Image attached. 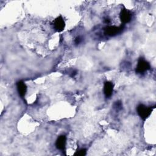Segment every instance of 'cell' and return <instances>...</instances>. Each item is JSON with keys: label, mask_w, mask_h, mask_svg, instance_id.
I'll return each mask as SVG.
<instances>
[{"label": "cell", "mask_w": 156, "mask_h": 156, "mask_svg": "<svg viewBox=\"0 0 156 156\" xmlns=\"http://www.w3.org/2000/svg\"><path fill=\"white\" fill-rule=\"evenodd\" d=\"M136 111L140 117L143 120H146L151 114L152 108L151 107H147L143 104H140L137 106Z\"/></svg>", "instance_id": "6da1fadb"}, {"label": "cell", "mask_w": 156, "mask_h": 156, "mask_svg": "<svg viewBox=\"0 0 156 156\" xmlns=\"http://www.w3.org/2000/svg\"><path fill=\"white\" fill-rule=\"evenodd\" d=\"M150 64L143 58H140L138 60L136 67V73L138 74H143L150 69Z\"/></svg>", "instance_id": "7a4b0ae2"}, {"label": "cell", "mask_w": 156, "mask_h": 156, "mask_svg": "<svg viewBox=\"0 0 156 156\" xmlns=\"http://www.w3.org/2000/svg\"><path fill=\"white\" fill-rule=\"evenodd\" d=\"M123 27L119 26H107L104 29V32L106 35L112 37L115 36L119 33H120L122 30Z\"/></svg>", "instance_id": "3957f363"}, {"label": "cell", "mask_w": 156, "mask_h": 156, "mask_svg": "<svg viewBox=\"0 0 156 156\" xmlns=\"http://www.w3.org/2000/svg\"><path fill=\"white\" fill-rule=\"evenodd\" d=\"M132 13L131 12L127 10L126 9H123L121 10L120 14H119V18L121 20V21L123 24L128 23L130 21L132 20Z\"/></svg>", "instance_id": "277c9868"}, {"label": "cell", "mask_w": 156, "mask_h": 156, "mask_svg": "<svg viewBox=\"0 0 156 156\" xmlns=\"http://www.w3.org/2000/svg\"><path fill=\"white\" fill-rule=\"evenodd\" d=\"M53 25L55 30L58 32H60L64 30L65 27V23L63 18L60 16L54 21Z\"/></svg>", "instance_id": "5b68a950"}, {"label": "cell", "mask_w": 156, "mask_h": 156, "mask_svg": "<svg viewBox=\"0 0 156 156\" xmlns=\"http://www.w3.org/2000/svg\"><path fill=\"white\" fill-rule=\"evenodd\" d=\"M113 91V84L112 82L106 81L104 85V93L106 98H110Z\"/></svg>", "instance_id": "8992f818"}, {"label": "cell", "mask_w": 156, "mask_h": 156, "mask_svg": "<svg viewBox=\"0 0 156 156\" xmlns=\"http://www.w3.org/2000/svg\"><path fill=\"white\" fill-rule=\"evenodd\" d=\"M66 142V138L65 135H60L59 136L55 142L56 147L61 151H63L65 148Z\"/></svg>", "instance_id": "52a82bcc"}, {"label": "cell", "mask_w": 156, "mask_h": 156, "mask_svg": "<svg viewBox=\"0 0 156 156\" xmlns=\"http://www.w3.org/2000/svg\"><path fill=\"white\" fill-rule=\"evenodd\" d=\"M16 87L20 96L21 98H24L27 91V87L26 83L23 81H18L16 83Z\"/></svg>", "instance_id": "ba28073f"}, {"label": "cell", "mask_w": 156, "mask_h": 156, "mask_svg": "<svg viewBox=\"0 0 156 156\" xmlns=\"http://www.w3.org/2000/svg\"><path fill=\"white\" fill-rule=\"evenodd\" d=\"M87 154V151L85 149H82L80 150H79L77 153L75 154V155H79V156H83Z\"/></svg>", "instance_id": "9c48e42d"}, {"label": "cell", "mask_w": 156, "mask_h": 156, "mask_svg": "<svg viewBox=\"0 0 156 156\" xmlns=\"http://www.w3.org/2000/svg\"><path fill=\"white\" fill-rule=\"evenodd\" d=\"M114 106H115V108H116L117 110H120L122 108V104H121V102L118 101V102H115Z\"/></svg>", "instance_id": "30bf717a"}, {"label": "cell", "mask_w": 156, "mask_h": 156, "mask_svg": "<svg viewBox=\"0 0 156 156\" xmlns=\"http://www.w3.org/2000/svg\"><path fill=\"white\" fill-rule=\"evenodd\" d=\"M82 40V38L79 36V37H77L76 38L75 40H74V43H75V44H79L80 43H81Z\"/></svg>", "instance_id": "8fae6325"}, {"label": "cell", "mask_w": 156, "mask_h": 156, "mask_svg": "<svg viewBox=\"0 0 156 156\" xmlns=\"http://www.w3.org/2000/svg\"><path fill=\"white\" fill-rule=\"evenodd\" d=\"M104 21H105V23L108 24V23H110V20H109V19H108V18H105V19L104 20Z\"/></svg>", "instance_id": "7c38bea8"}]
</instances>
